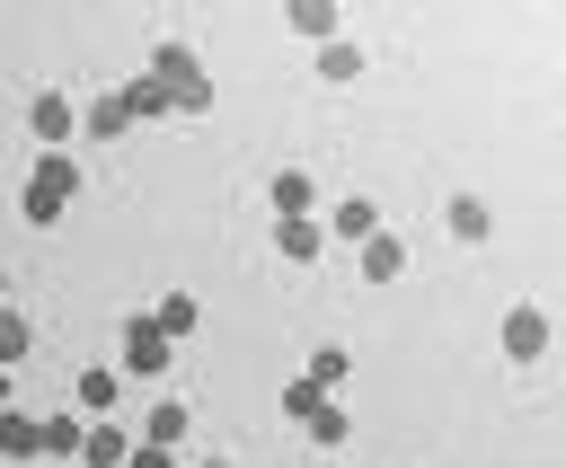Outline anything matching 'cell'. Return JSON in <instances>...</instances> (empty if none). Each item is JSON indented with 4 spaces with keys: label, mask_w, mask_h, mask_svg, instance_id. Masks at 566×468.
Masks as SVG:
<instances>
[{
    "label": "cell",
    "mask_w": 566,
    "mask_h": 468,
    "mask_svg": "<svg viewBox=\"0 0 566 468\" xmlns=\"http://www.w3.org/2000/svg\"><path fill=\"white\" fill-rule=\"evenodd\" d=\"M35 459H80V415H35Z\"/></svg>",
    "instance_id": "obj_12"
},
{
    "label": "cell",
    "mask_w": 566,
    "mask_h": 468,
    "mask_svg": "<svg viewBox=\"0 0 566 468\" xmlns=\"http://www.w3.org/2000/svg\"><path fill=\"white\" fill-rule=\"evenodd\" d=\"M301 433H310L318 450H345V442H354V406H336V397H327V406H318V415H310Z\"/></svg>",
    "instance_id": "obj_19"
},
{
    "label": "cell",
    "mask_w": 566,
    "mask_h": 468,
    "mask_svg": "<svg viewBox=\"0 0 566 468\" xmlns=\"http://www.w3.org/2000/svg\"><path fill=\"white\" fill-rule=\"evenodd\" d=\"M354 265H363V283H398V274H407V238H389V230H371V238L354 247Z\"/></svg>",
    "instance_id": "obj_8"
},
{
    "label": "cell",
    "mask_w": 566,
    "mask_h": 468,
    "mask_svg": "<svg viewBox=\"0 0 566 468\" xmlns=\"http://www.w3.org/2000/svg\"><path fill=\"white\" fill-rule=\"evenodd\" d=\"M0 406H9V371H0Z\"/></svg>",
    "instance_id": "obj_27"
},
{
    "label": "cell",
    "mask_w": 566,
    "mask_h": 468,
    "mask_svg": "<svg viewBox=\"0 0 566 468\" xmlns=\"http://www.w3.org/2000/svg\"><path fill=\"white\" fill-rule=\"evenodd\" d=\"M124 450H133V442H124L115 424H80V468H124Z\"/></svg>",
    "instance_id": "obj_18"
},
{
    "label": "cell",
    "mask_w": 566,
    "mask_h": 468,
    "mask_svg": "<svg viewBox=\"0 0 566 468\" xmlns=\"http://www.w3.org/2000/svg\"><path fill=\"white\" fill-rule=\"evenodd\" d=\"M0 459H35V415L27 406H0Z\"/></svg>",
    "instance_id": "obj_20"
},
{
    "label": "cell",
    "mask_w": 566,
    "mask_h": 468,
    "mask_svg": "<svg viewBox=\"0 0 566 468\" xmlns=\"http://www.w3.org/2000/svg\"><path fill=\"white\" fill-rule=\"evenodd\" d=\"M442 221H451V238H460V247H486V230H495V212H486L478 194H451V212H442Z\"/></svg>",
    "instance_id": "obj_15"
},
{
    "label": "cell",
    "mask_w": 566,
    "mask_h": 468,
    "mask_svg": "<svg viewBox=\"0 0 566 468\" xmlns=\"http://www.w3.org/2000/svg\"><path fill=\"white\" fill-rule=\"evenodd\" d=\"M71 194H80V168H71V150H44V159L27 168V185H18V212L44 230V221H62V212H71Z\"/></svg>",
    "instance_id": "obj_2"
},
{
    "label": "cell",
    "mask_w": 566,
    "mask_h": 468,
    "mask_svg": "<svg viewBox=\"0 0 566 468\" xmlns=\"http://www.w3.org/2000/svg\"><path fill=\"white\" fill-rule=\"evenodd\" d=\"M27 344H35V327H27L18 309H0V371H18V362H27Z\"/></svg>",
    "instance_id": "obj_22"
},
{
    "label": "cell",
    "mask_w": 566,
    "mask_h": 468,
    "mask_svg": "<svg viewBox=\"0 0 566 468\" xmlns=\"http://www.w3.org/2000/svg\"><path fill=\"white\" fill-rule=\"evenodd\" d=\"M283 26H292V35H310V44H327V35H345V18H336L327 0H292V9H283Z\"/></svg>",
    "instance_id": "obj_13"
},
{
    "label": "cell",
    "mask_w": 566,
    "mask_h": 468,
    "mask_svg": "<svg viewBox=\"0 0 566 468\" xmlns=\"http://www.w3.org/2000/svg\"><path fill=\"white\" fill-rule=\"evenodd\" d=\"M71 389H80V415H97V424H106V406L124 397V371H106V362H97V371H80Z\"/></svg>",
    "instance_id": "obj_17"
},
{
    "label": "cell",
    "mask_w": 566,
    "mask_h": 468,
    "mask_svg": "<svg viewBox=\"0 0 566 468\" xmlns=\"http://www.w3.org/2000/svg\"><path fill=\"white\" fill-rule=\"evenodd\" d=\"M168 353H177V344H159V336H150V318L133 309V318H124V380H159V371H168Z\"/></svg>",
    "instance_id": "obj_5"
},
{
    "label": "cell",
    "mask_w": 566,
    "mask_h": 468,
    "mask_svg": "<svg viewBox=\"0 0 566 468\" xmlns=\"http://www.w3.org/2000/svg\"><path fill=\"white\" fill-rule=\"evenodd\" d=\"M142 79L168 97V115H212V71L195 62V44H150V62H142Z\"/></svg>",
    "instance_id": "obj_1"
},
{
    "label": "cell",
    "mask_w": 566,
    "mask_h": 468,
    "mask_svg": "<svg viewBox=\"0 0 566 468\" xmlns=\"http://www.w3.org/2000/svg\"><path fill=\"white\" fill-rule=\"evenodd\" d=\"M195 468H230V459H195Z\"/></svg>",
    "instance_id": "obj_28"
},
{
    "label": "cell",
    "mask_w": 566,
    "mask_h": 468,
    "mask_svg": "<svg viewBox=\"0 0 566 468\" xmlns=\"http://www.w3.org/2000/svg\"><path fill=\"white\" fill-rule=\"evenodd\" d=\"M133 115H124V97H97V106H80V132H97V141H115Z\"/></svg>",
    "instance_id": "obj_21"
},
{
    "label": "cell",
    "mask_w": 566,
    "mask_h": 468,
    "mask_svg": "<svg viewBox=\"0 0 566 468\" xmlns=\"http://www.w3.org/2000/svg\"><path fill=\"white\" fill-rule=\"evenodd\" d=\"M142 318H150V336H159V344H186V336L203 327V300H195V291H159Z\"/></svg>",
    "instance_id": "obj_4"
},
{
    "label": "cell",
    "mask_w": 566,
    "mask_h": 468,
    "mask_svg": "<svg viewBox=\"0 0 566 468\" xmlns=\"http://www.w3.org/2000/svg\"><path fill=\"white\" fill-rule=\"evenodd\" d=\"M265 194H274V221H301V212L318 203V185H310V168H274V185H265Z\"/></svg>",
    "instance_id": "obj_10"
},
{
    "label": "cell",
    "mask_w": 566,
    "mask_h": 468,
    "mask_svg": "<svg viewBox=\"0 0 566 468\" xmlns=\"http://www.w3.org/2000/svg\"><path fill=\"white\" fill-rule=\"evenodd\" d=\"M274 247H283V265H318V256H327V230H318V212H301V221H274Z\"/></svg>",
    "instance_id": "obj_7"
},
{
    "label": "cell",
    "mask_w": 566,
    "mask_h": 468,
    "mask_svg": "<svg viewBox=\"0 0 566 468\" xmlns=\"http://www.w3.org/2000/svg\"><path fill=\"white\" fill-rule=\"evenodd\" d=\"M318 230H327V238H354V247H363V238L380 230V203H371V194H345V203H336V212H327Z\"/></svg>",
    "instance_id": "obj_9"
},
{
    "label": "cell",
    "mask_w": 566,
    "mask_h": 468,
    "mask_svg": "<svg viewBox=\"0 0 566 468\" xmlns=\"http://www.w3.org/2000/svg\"><path fill=\"white\" fill-rule=\"evenodd\" d=\"M115 97H124V115H133V124H150V115H168V97H159L150 79H124Z\"/></svg>",
    "instance_id": "obj_23"
},
{
    "label": "cell",
    "mask_w": 566,
    "mask_h": 468,
    "mask_svg": "<svg viewBox=\"0 0 566 468\" xmlns=\"http://www.w3.org/2000/svg\"><path fill=\"white\" fill-rule=\"evenodd\" d=\"M71 124H80V106H71L62 88H35V97H27V132H35L44 150H62V141H71Z\"/></svg>",
    "instance_id": "obj_3"
},
{
    "label": "cell",
    "mask_w": 566,
    "mask_h": 468,
    "mask_svg": "<svg viewBox=\"0 0 566 468\" xmlns=\"http://www.w3.org/2000/svg\"><path fill=\"white\" fill-rule=\"evenodd\" d=\"M548 353V309H504V362H539Z\"/></svg>",
    "instance_id": "obj_6"
},
{
    "label": "cell",
    "mask_w": 566,
    "mask_h": 468,
    "mask_svg": "<svg viewBox=\"0 0 566 468\" xmlns=\"http://www.w3.org/2000/svg\"><path fill=\"white\" fill-rule=\"evenodd\" d=\"M186 424H195V415H186V397H159V406L142 415V442H150V450H177V442H186Z\"/></svg>",
    "instance_id": "obj_11"
},
{
    "label": "cell",
    "mask_w": 566,
    "mask_h": 468,
    "mask_svg": "<svg viewBox=\"0 0 566 468\" xmlns=\"http://www.w3.org/2000/svg\"><path fill=\"white\" fill-rule=\"evenodd\" d=\"M124 468H177V450H150V442H133V450H124Z\"/></svg>",
    "instance_id": "obj_25"
},
{
    "label": "cell",
    "mask_w": 566,
    "mask_h": 468,
    "mask_svg": "<svg viewBox=\"0 0 566 468\" xmlns=\"http://www.w3.org/2000/svg\"><path fill=\"white\" fill-rule=\"evenodd\" d=\"M318 79H327V88L363 79V44H354V35H327V44H318Z\"/></svg>",
    "instance_id": "obj_14"
},
{
    "label": "cell",
    "mask_w": 566,
    "mask_h": 468,
    "mask_svg": "<svg viewBox=\"0 0 566 468\" xmlns=\"http://www.w3.org/2000/svg\"><path fill=\"white\" fill-rule=\"evenodd\" d=\"M318 406H327V397H318V389H310V380H283V424H310V415H318Z\"/></svg>",
    "instance_id": "obj_24"
},
{
    "label": "cell",
    "mask_w": 566,
    "mask_h": 468,
    "mask_svg": "<svg viewBox=\"0 0 566 468\" xmlns=\"http://www.w3.org/2000/svg\"><path fill=\"white\" fill-rule=\"evenodd\" d=\"M301 380H310V389H318V397H336V389H345V380H354V353H345V344H318V353H310V371H301Z\"/></svg>",
    "instance_id": "obj_16"
},
{
    "label": "cell",
    "mask_w": 566,
    "mask_h": 468,
    "mask_svg": "<svg viewBox=\"0 0 566 468\" xmlns=\"http://www.w3.org/2000/svg\"><path fill=\"white\" fill-rule=\"evenodd\" d=\"M0 309H9V265H0Z\"/></svg>",
    "instance_id": "obj_26"
}]
</instances>
